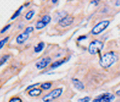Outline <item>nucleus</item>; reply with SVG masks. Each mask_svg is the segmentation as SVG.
<instances>
[{"label": "nucleus", "instance_id": "1", "mask_svg": "<svg viewBox=\"0 0 120 102\" xmlns=\"http://www.w3.org/2000/svg\"><path fill=\"white\" fill-rule=\"evenodd\" d=\"M116 61V57L115 54L112 52H109L105 53L99 60V63L100 66L107 69L111 67Z\"/></svg>", "mask_w": 120, "mask_h": 102}, {"label": "nucleus", "instance_id": "2", "mask_svg": "<svg viewBox=\"0 0 120 102\" xmlns=\"http://www.w3.org/2000/svg\"><path fill=\"white\" fill-rule=\"evenodd\" d=\"M104 47V44L98 40H95L90 42L88 47V52L91 55H95L100 53Z\"/></svg>", "mask_w": 120, "mask_h": 102}, {"label": "nucleus", "instance_id": "3", "mask_svg": "<svg viewBox=\"0 0 120 102\" xmlns=\"http://www.w3.org/2000/svg\"><path fill=\"white\" fill-rule=\"evenodd\" d=\"M63 92L62 88H57L53 90L50 92L46 95L43 98L44 102H51L59 98Z\"/></svg>", "mask_w": 120, "mask_h": 102}, {"label": "nucleus", "instance_id": "4", "mask_svg": "<svg viewBox=\"0 0 120 102\" xmlns=\"http://www.w3.org/2000/svg\"><path fill=\"white\" fill-rule=\"evenodd\" d=\"M110 24V21L108 20L102 21L97 24L91 30V33L94 35H98L106 29Z\"/></svg>", "mask_w": 120, "mask_h": 102}, {"label": "nucleus", "instance_id": "5", "mask_svg": "<svg viewBox=\"0 0 120 102\" xmlns=\"http://www.w3.org/2000/svg\"><path fill=\"white\" fill-rule=\"evenodd\" d=\"M115 98V96L112 93H104L97 97L93 100L92 102H112Z\"/></svg>", "mask_w": 120, "mask_h": 102}, {"label": "nucleus", "instance_id": "6", "mask_svg": "<svg viewBox=\"0 0 120 102\" xmlns=\"http://www.w3.org/2000/svg\"><path fill=\"white\" fill-rule=\"evenodd\" d=\"M51 20V18L49 15H45L42 17L41 20L37 22L36 25V29L38 30H41L45 28L49 23Z\"/></svg>", "mask_w": 120, "mask_h": 102}, {"label": "nucleus", "instance_id": "7", "mask_svg": "<svg viewBox=\"0 0 120 102\" xmlns=\"http://www.w3.org/2000/svg\"><path fill=\"white\" fill-rule=\"evenodd\" d=\"M74 18L72 16L67 15L62 18L59 21V24L62 28H65L71 25L74 22Z\"/></svg>", "mask_w": 120, "mask_h": 102}, {"label": "nucleus", "instance_id": "8", "mask_svg": "<svg viewBox=\"0 0 120 102\" xmlns=\"http://www.w3.org/2000/svg\"><path fill=\"white\" fill-rule=\"evenodd\" d=\"M51 58L49 57L42 58L41 60L36 64V66L38 70H41L45 68L50 64L51 62Z\"/></svg>", "mask_w": 120, "mask_h": 102}, {"label": "nucleus", "instance_id": "9", "mask_svg": "<svg viewBox=\"0 0 120 102\" xmlns=\"http://www.w3.org/2000/svg\"><path fill=\"white\" fill-rule=\"evenodd\" d=\"M29 37V34L25 32L19 34L16 38V42L18 44H22L26 42Z\"/></svg>", "mask_w": 120, "mask_h": 102}, {"label": "nucleus", "instance_id": "10", "mask_svg": "<svg viewBox=\"0 0 120 102\" xmlns=\"http://www.w3.org/2000/svg\"><path fill=\"white\" fill-rule=\"evenodd\" d=\"M42 93V90L39 88H33L29 90L28 94L30 97H36L40 96Z\"/></svg>", "mask_w": 120, "mask_h": 102}, {"label": "nucleus", "instance_id": "11", "mask_svg": "<svg viewBox=\"0 0 120 102\" xmlns=\"http://www.w3.org/2000/svg\"><path fill=\"white\" fill-rule=\"evenodd\" d=\"M72 82L75 88L79 90H83L85 89V86L80 80L76 78H73Z\"/></svg>", "mask_w": 120, "mask_h": 102}, {"label": "nucleus", "instance_id": "12", "mask_svg": "<svg viewBox=\"0 0 120 102\" xmlns=\"http://www.w3.org/2000/svg\"><path fill=\"white\" fill-rule=\"evenodd\" d=\"M67 61L66 58L61 59L59 60H57L52 64L50 66V68L52 69H55L58 67H59L60 65L64 64Z\"/></svg>", "mask_w": 120, "mask_h": 102}, {"label": "nucleus", "instance_id": "13", "mask_svg": "<svg viewBox=\"0 0 120 102\" xmlns=\"http://www.w3.org/2000/svg\"><path fill=\"white\" fill-rule=\"evenodd\" d=\"M45 47V44L44 42H39L34 47V52L36 53H39L43 51Z\"/></svg>", "mask_w": 120, "mask_h": 102}, {"label": "nucleus", "instance_id": "14", "mask_svg": "<svg viewBox=\"0 0 120 102\" xmlns=\"http://www.w3.org/2000/svg\"><path fill=\"white\" fill-rule=\"evenodd\" d=\"M23 6H21L19 7V8L15 12V13L14 14V15H12V16L11 17V20H15V18L17 17H19V15H20V13L22 11V10L23 9Z\"/></svg>", "mask_w": 120, "mask_h": 102}, {"label": "nucleus", "instance_id": "15", "mask_svg": "<svg viewBox=\"0 0 120 102\" xmlns=\"http://www.w3.org/2000/svg\"><path fill=\"white\" fill-rule=\"evenodd\" d=\"M52 86V84L50 82H46L41 85L40 87L45 90H48Z\"/></svg>", "mask_w": 120, "mask_h": 102}, {"label": "nucleus", "instance_id": "16", "mask_svg": "<svg viewBox=\"0 0 120 102\" xmlns=\"http://www.w3.org/2000/svg\"><path fill=\"white\" fill-rule=\"evenodd\" d=\"M34 15H35V11L33 10H30V11H29L26 14L25 16V18L27 20H29L32 19V18L33 17Z\"/></svg>", "mask_w": 120, "mask_h": 102}, {"label": "nucleus", "instance_id": "17", "mask_svg": "<svg viewBox=\"0 0 120 102\" xmlns=\"http://www.w3.org/2000/svg\"><path fill=\"white\" fill-rule=\"evenodd\" d=\"M9 58V55L6 54L3 55L0 59V66L5 64Z\"/></svg>", "mask_w": 120, "mask_h": 102}, {"label": "nucleus", "instance_id": "18", "mask_svg": "<svg viewBox=\"0 0 120 102\" xmlns=\"http://www.w3.org/2000/svg\"><path fill=\"white\" fill-rule=\"evenodd\" d=\"M9 37H6L5 38H4L3 40L0 41V50H1L5 45L8 42L9 40Z\"/></svg>", "mask_w": 120, "mask_h": 102}, {"label": "nucleus", "instance_id": "19", "mask_svg": "<svg viewBox=\"0 0 120 102\" xmlns=\"http://www.w3.org/2000/svg\"><path fill=\"white\" fill-rule=\"evenodd\" d=\"M90 100V98L89 97H85L82 98H79L78 100V102H89Z\"/></svg>", "mask_w": 120, "mask_h": 102}, {"label": "nucleus", "instance_id": "20", "mask_svg": "<svg viewBox=\"0 0 120 102\" xmlns=\"http://www.w3.org/2000/svg\"><path fill=\"white\" fill-rule=\"evenodd\" d=\"M8 102H22V100L19 97H13L9 100Z\"/></svg>", "mask_w": 120, "mask_h": 102}, {"label": "nucleus", "instance_id": "21", "mask_svg": "<svg viewBox=\"0 0 120 102\" xmlns=\"http://www.w3.org/2000/svg\"><path fill=\"white\" fill-rule=\"evenodd\" d=\"M11 26V24H8L7 25H6V26H5L0 31V33H4L5 32H6L8 29H9L10 27Z\"/></svg>", "mask_w": 120, "mask_h": 102}, {"label": "nucleus", "instance_id": "22", "mask_svg": "<svg viewBox=\"0 0 120 102\" xmlns=\"http://www.w3.org/2000/svg\"><path fill=\"white\" fill-rule=\"evenodd\" d=\"M40 84V83H36V84H33V85H30L29 86H28L27 88H26V90H30V89H33L35 87H36V86H38V85H39Z\"/></svg>", "mask_w": 120, "mask_h": 102}, {"label": "nucleus", "instance_id": "23", "mask_svg": "<svg viewBox=\"0 0 120 102\" xmlns=\"http://www.w3.org/2000/svg\"><path fill=\"white\" fill-rule=\"evenodd\" d=\"M34 28L32 27H27L26 30L25 31V32L27 33H28L29 34L30 33H32L33 31H34Z\"/></svg>", "mask_w": 120, "mask_h": 102}, {"label": "nucleus", "instance_id": "24", "mask_svg": "<svg viewBox=\"0 0 120 102\" xmlns=\"http://www.w3.org/2000/svg\"><path fill=\"white\" fill-rule=\"evenodd\" d=\"M87 38V37L85 35H82V36H79L78 39H77V40L78 41H82L83 40H85Z\"/></svg>", "mask_w": 120, "mask_h": 102}, {"label": "nucleus", "instance_id": "25", "mask_svg": "<svg viewBox=\"0 0 120 102\" xmlns=\"http://www.w3.org/2000/svg\"><path fill=\"white\" fill-rule=\"evenodd\" d=\"M98 0H94V1H92L91 2V4H95V5L96 6H97L98 4Z\"/></svg>", "mask_w": 120, "mask_h": 102}, {"label": "nucleus", "instance_id": "26", "mask_svg": "<svg viewBox=\"0 0 120 102\" xmlns=\"http://www.w3.org/2000/svg\"><path fill=\"white\" fill-rule=\"evenodd\" d=\"M116 6H120V0H117V1L116 2Z\"/></svg>", "mask_w": 120, "mask_h": 102}, {"label": "nucleus", "instance_id": "27", "mask_svg": "<svg viewBox=\"0 0 120 102\" xmlns=\"http://www.w3.org/2000/svg\"><path fill=\"white\" fill-rule=\"evenodd\" d=\"M30 4V2H27V3H26V4H25V6L26 7H27V6H28Z\"/></svg>", "mask_w": 120, "mask_h": 102}, {"label": "nucleus", "instance_id": "28", "mask_svg": "<svg viewBox=\"0 0 120 102\" xmlns=\"http://www.w3.org/2000/svg\"><path fill=\"white\" fill-rule=\"evenodd\" d=\"M120 90H117V91H116V95L120 96Z\"/></svg>", "mask_w": 120, "mask_h": 102}, {"label": "nucleus", "instance_id": "29", "mask_svg": "<svg viewBox=\"0 0 120 102\" xmlns=\"http://www.w3.org/2000/svg\"><path fill=\"white\" fill-rule=\"evenodd\" d=\"M57 1V0H52V2L53 3H56Z\"/></svg>", "mask_w": 120, "mask_h": 102}]
</instances>
